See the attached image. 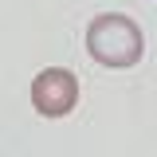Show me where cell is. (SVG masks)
<instances>
[{
  "label": "cell",
  "mask_w": 157,
  "mask_h": 157,
  "mask_svg": "<svg viewBox=\"0 0 157 157\" xmlns=\"http://www.w3.org/2000/svg\"><path fill=\"white\" fill-rule=\"evenodd\" d=\"M78 102V78L67 67H47L32 82V106L43 118H67Z\"/></svg>",
  "instance_id": "7a4b0ae2"
},
{
  "label": "cell",
  "mask_w": 157,
  "mask_h": 157,
  "mask_svg": "<svg viewBox=\"0 0 157 157\" xmlns=\"http://www.w3.org/2000/svg\"><path fill=\"white\" fill-rule=\"evenodd\" d=\"M86 51L102 67H137L145 55V36L130 16L122 12H102L86 28Z\"/></svg>",
  "instance_id": "6da1fadb"
}]
</instances>
